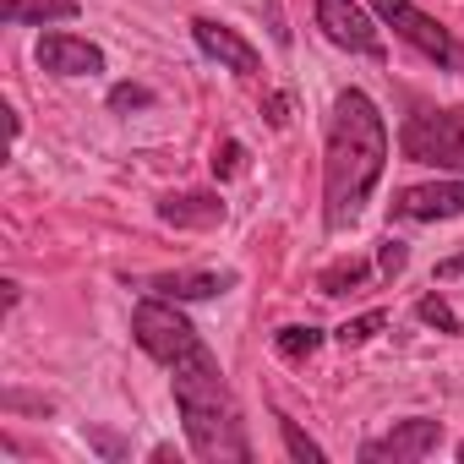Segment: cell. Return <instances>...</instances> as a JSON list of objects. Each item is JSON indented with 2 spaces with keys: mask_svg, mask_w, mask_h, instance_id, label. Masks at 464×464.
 <instances>
[{
  "mask_svg": "<svg viewBox=\"0 0 464 464\" xmlns=\"http://www.w3.org/2000/svg\"><path fill=\"white\" fill-rule=\"evenodd\" d=\"M377 263H382V279H399V274H404V263H410V252H404V241H382V252H377Z\"/></svg>",
  "mask_w": 464,
  "mask_h": 464,
  "instance_id": "20",
  "label": "cell"
},
{
  "mask_svg": "<svg viewBox=\"0 0 464 464\" xmlns=\"http://www.w3.org/2000/svg\"><path fill=\"white\" fill-rule=\"evenodd\" d=\"M131 334H137V344L159 361V366H180V361H191V355H202L208 344L197 339V328L175 312V301H164V295H153V301H142L137 312H131Z\"/></svg>",
  "mask_w": 464,
  "mask_h": 464,
  "instance_id": "3",
  "label": "cell"
},
{
  "mask_svg": "<svg viewBox=\"0 0 464 464\" xmlns=\"http://www.w3.org/2000/svg\"><path fill=\"white\" fill-rule=\"evenodd\" d=\"M464 274V257H448V263H437V279H459Z\"/></svg>",
  "mask_w": 464,
  "mask_h": 464,
  "instance_id": "23",
  "label": "cell"
},
{
  "mask_svg": "<svg viewBox=\"0 0 464 464\" xmlns=\"http://www.w3.org/2000/svg\"><path fill=\"white\" fill-rule=\"evenodd\" d=\"M268 121H274V126H285V121H290V99H285V93H274V99H268Z\"/></svg>",
  "mask_w": 464,
  "mask_h": 464,
  "instance_id": "22",
  "label": "cell"
},
{
  "mask_svg": "<svg viewBox=\"0 0 464 464\" xmlns=\"http://www.w3.org/2000/svg\"><path fill=\"white\" fill-rule=\"evenodd\" d=\"M175 404H180L186 437H191V448L202 459H246V437H241L236 404H229L224 372H218V361L208 350L175 366Z\"/></svg>",
  "mask_w": 464,
  "mask_h": 464,
  "instance_id": "2",
  "label": "cell"
},
{
  "mask_svg": "<svg viewBox=\"0 0 464 464\" xmlns=\"http://www.w3.org/2000/svg\"><path fill=\"white\" fill-rule=\"evenodd\" d=\"M388 169V126L377 115V104L361 88H344L334 99V121H328V159H323V213L328 229H344L361 218L372 186Z\"/></svg>",
  "mask_w": 464,
  "mask_h": 464,
  "instance_id": "1",
  "label": "cell"
},
{
  "mask_svg": "<svg viewBox=\"0 0 464 464\" xmlns=\"http://www.w3.org/2000/svg\"><path fill=\"white\" fill-rule=\"evenodd\" d=\"M366 6L404 39V44H415L426 61H437V66H453L459 61V44H453V34L437 23V17H426L420 6H410V0H366Z\"/></svg>",
  "mask_w": 464,
  "mask_h": 464,
  "instance_id": "5",
  "label": "cell"
},
{
  "mask_svg": "<svg viewBox=\"0 0 464 464\" xmlns=\"http://www.w3.org/2000/svg\"><path fill=\"white\" fill-rule=\"evenodd\" d=\"M317 28L344 44V50H361V55H382L377 44V23L355 6V0H317Z\"/></svg>",
  "mask_w": 464,
  "mask_h": 464,
  "instance_id": "6",
  "label": "cell"
},
{
  "mask_svg": "<svg viewBox=\"0 0 464 464\" xmlns=\"http://www.w3.org/2000/svg\"><path fill=\"white\" fill-rule=\"evenodd\" d=\"M39 66L55 72V77H93V72H104V50L77 39V34H44L39 39Z\"/></svg>",
  "mask_w": 464,
  "mask_h": 464,
  "instance_id": "9",
  "label": "cell"
},
{
  "mask_svg": "<svg viewBox=\"0 0 464 464\" xmlns=\"http://www.w3.org/2000/svg\"><path fill=\"white\" fill-rule=\"evenodd\" d=\"M437 442H442V420H426V415H415V420H399L388 437H372V442L361 448V459H372V464H382V459L404 464V459H426Z\"/></svg>",
  "mask_w": 464,
  "mask_h": 464,
  "instance_id": "7",
  "label": "cell"
},
{
  "mask_svg": "<svg viewBox=\"0 0 464 464\" xmlns=\"http://www.w3.org/2000/svg\"><path fill=\"white\" fill-rule=\"evenodd\" d=\"M279 355L285 361H306V355H317V344H323V334L317 328H279Z\"/></svg>",
  "mask_w": 464,
  "mask_h": 464,
  "instance_id": "16",
  "label": "cell"
},
{
  "mask_svg": "<svg viewBox=\"0 0 464 464\" xmlns=\"http://www.w3.org/2000/svg\"><path fill=\"white\" fill-rule=\"evenodd\" d=\"M279 431H285V448H290V459H301V464H323V459H328V453H323V448H317V442H312L301 426H295V420H279Z\"/></svg>",
  "mask_w": 464,
  "mask_h": 464,
  "instance_id": "17",
  "label": "cell"
},
{
  "mask_svg": "<svg viewBox=\"0 0 464 464\" xmlns=\"http://www.w3.org/2000/svg\"><path fill=\"white\" fill-rule=\"evenodd\" d=\"M415 317H420V323H431L437 334H464L459 312H453V306H448L442 295H420V301H415Z\"/></svg>",
  "mask_w": 464,
  "mask_h": 464,
  "instance_id": "14",
  "label": "cell"
},
{
  "mask_svg": "<svg viewBox=\"0 0 464 464\" xmlns=\"http://www.w3.org/2000/svg\"><path fill=\"white\" fill-rule=\"evenodd\" d=\"M0 17L12 28H28V23H66L77 17V0H0Z\"/></svg>",
  "mask_w": 464,
  "mask_h": 464,
  "instance_id": "13",
  "label": "cell"
},
{
  "mask_svg": "<svg viewBox=\"0 0 464 464\" xmlns=\"http://www.w3.org/2000/svg\"><path fill=\"white\" fill-rule=\"evenodd\" d=\"M404 159L437 164V169H464V110H426L410 115L399 131Z\"/></svg>",
  "mask_w": 464,
  "mask_h": 464,
  "instance_id": "4",
  "label": "cell"
},
{
  "mask_svg": "<svg viewBox=\"0 0 464 464\" xmlns=\"http://www.w3.org/2000/svg\"><path fill=\"white\" fill-rule=\"evenodd\" d=\"M148 104H153V93H148V88H137V82L110 88V110H115V115H126V110H148Z\"/></svg>",
  "mask_w": 464,
  "mask_h": 464,
  "instance_id": "18",
  "label": "cell"
},
{
  "mask_svg": "<svg viewBox=\"0 0 464 464\" xmlns=\"http://www.w3.org/2000/svg\"><path fill=\"white\" fill-rule=\"evenodd\" d=\"M459 464H464V442H459Z\"/></svg>",
  "mask_w": 464,
  "mask_h": 464,
  "instance_id": "24",
  "label": "cell"
},
{
  "mask_svg": "<svg viewBox=\"0 0 464 464\" xmlns=\"http://www.w3.org/2000/svg\"><path fill=\"white\" fill-rule=\"evenodd\" d=\"M229 285H236V274H159V279H148V290L164 301H208V295H224Z\"/></svg>",
  "mask_w": 464,
  "mask_h": 464,
  "instance_id": "11",
  "label": "cell"
},
{
  "mask_svg": "<svg viewBox=\"0 0 464 464\" xmlns=\"http://www.w3.org/2000/svg\"><path fill=\"white\" fill-rule=\"evenodd\" d=\"M191 39H197L218 66L241 72V77H257V72H263V55H257L236 28H224V23H213V17H197V23H191Z\"/></svg>",
  "mask_w": 464,
  "mask_h": 464,
  "instance_id": "8",
  "label": "cell"
},
{
  "mask_svg": "<svg viewBox=\"0 0 464 464\" xmlns=\"http://www.w3.org/2000/svg\"><path fill=\"white\" fill-rule=\"evenodd\" d=\"M382 323H388L382 312H366V317H355V323H344V328H339V344H366L372 334H382Z\"/></svg>",
  "mask_w": 464,
  "mask_h": 464,
  "instance_id": "19",
  "label": "cell"
},
{
  "mask_svg": "<svg viewBox=\"0 0 464 464\" xmlns=\"http://www.w3.org/2000/svg\"><path fill=\"white\" fill-rule=\"evenodd\" d=\"M393 213H399V218H415V224H426V218H459V213H464V180L410 186V191L393 202Z\"/></svg>",
  "mask_w": 464,
  "mask_h": 464,
  "instance_id": "10",
  "label": "cell"
},
{
  "mask_svg": "<svg viewBox=\"0 0 464 464\" xmlns=\"http://www.w3.org/2000/svg\"><path fill=\"white\" fill-rule=\"evenodd\" d=\"M159 218L164 224H180V229H208L224 218V202L208 197V191H186V197H164L159 202Z\"/></svg>",
  "mask_w": 464,
  "mask_h": 464,
  "instance_id": "12",
  "label": "cell"
},
{
  "mask_svg": "<svg viewBox=\"0 0 464 464\" xmlns=\"http://www.w3.org/2000/svg\"><path fill=\"white\" fill-rule=\"evenodd\" d=\"M241 159H246V148H241V142H224V148L213 153V175H236V169H241Z\"/></svg>",
  "mask_w": 464,
  "mask_h": 464,
  "instance_id": "21",
  "label": "cell"
},
{
  "mask_svg": "<svg viewBox=\"0 0 464 464\" xmlns=\"http://www.w3.org/2000/svg\"><path fill=\"white\" fill-rule=\"evenodd\" d=\"M355 285H366V263H355V257H350V263H334V268L317 279L323 295H344V290H355Z\"/></svg>",
  "mask_w": 464,
  "mask_h": 464,
  "instance_id": "15",
  "label": "cell"
}]
</instances>
